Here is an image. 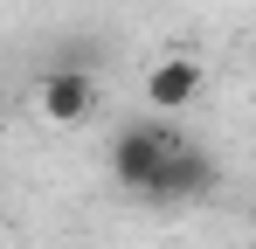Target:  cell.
<instances>
[{"instance_id": "6da1fadb", "label": "cell", "mask_w": 256, "mask_h": 249, "mask_svg": "<svg viewBox=\"0 0 256 249\" xmlns=\"http://www.w3.org/2000/svg\"><path fill=\"white\" fill-rule=\"evenodd\" d=\"M180 146H187V138H180L166 118L125 124V132H118V146H111V180H118L125 194H138V201H146V194H152V180H160V166H166Z\"/></svg>"}, {"instance_id": "3957f363", "label": "cell", "mask_w": 256, "mask_h": 249, "mask_svg": "<svg viewBox=\"0 0 256 249\" xmlns=\"http://www.w3.org/2000/svg\"><path fill=\"white\" fill-rule=\"evenodd\" d=\"M90 104H97V83H90V70H76V62H56L42 76V111L48 124H84Z\"/></svg>"}, {"instance_id": "7a4b0ae2", "label": "cell", "mask_w": 256, "mask_h": 249, "mask_svg": "<svg viewBox=\"0 0 256 249\" xmlns=\"http://www.w3.org/2000/svg\"><path fill=\"white\" fill-rule=\"evenodd\" d=\"M208 187H214V160L201 152V146H180V152L160 166V180H152V194H146V201L173 208V201H201Z\"/></svg>"}, {"instance_id": "277c9868", "label": "cell", "mask_w": 256, "mask_h": 249, "mask_svg": "<svg viewBox=\"0 0 256 249\" xmlns=\"http://www.w3.org/2000/svg\"><path fill=\"white\" fill-rule=\"evenodd\" d=\"M146 97H152V111H166V118L187 111V104L201 97V62H194V56H166V62L146 76Z\"/></svg>"}]
</instances>
